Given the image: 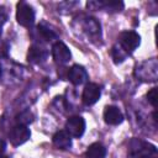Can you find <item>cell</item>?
<instances>
[{
    "instance_id": "6da1fadb",
    "label": "cell",
    "mask_w": 158,
    "mask_h": 158,
    "mask_svg": "<svg viewBox=\"0 0 158 158\" xmlns=\"http://www.w3.org/2000/svg\"><path fill=\"white\" fill-rule=\"evenodd\" d=\"M16 20L21 26H25V27L31 26L35 21L33 9L23 1L19 2L17 4V11H16Z\"/></svg>"
},
{
    "instance_id": "7a4b0ae2",
    "label": "cell",
    "mask_w": 158,
    "mask_h": 158,
    "mask_svg": "<svg viewBox=\"0 0 158 158\" xmlns=\"http://www.w3.org/2000/svg\"><path fill=\"white\" fill-rule=\"evenodd\" d=\"M31 137V132L26 125H16L9 132V138L12 146H21Z\"/></svg>"
},
{
    "instance_id": "3957f363",
    "label": "cell",
    "mask_w": 158,
    "mask_h": 158,
    "mask_svg": "<svg viewBox=\"0 0 158 158\" xmlns=\"http://www.w3.org/2000/svg\"><path fill=\"white\" fill-rule=\"evenodd\" d=\"M120 46L128 53V52H133L141 42V37L137 32L135 31H123L120 35Z\"/></svg>"
},
{
    "instance_id": "277c9868",
    "label": "cell",
    "mask_w": 158,
    "mask_h": 158,
    "mask_svg": "<svg viewBox=\"0 0 158 158\" xmlns=\"http://www.w3.org/2000/svg\"><path fill=\"white\" fill-rule=\"evenodd\" d=\"M65 131L70 135V137H81L85 131V120L81 116H72L67 120Z\"/></svg>"
},
{
    "instance_id": "5b68a950",
    "label": "cell",
    "mask_w": 158,
    "mask_h": 158,
    "mask_svg": "<svg viewBox=\"0 0 158 158\" xmlns=\"http://www.w3.org/2000/svg\"><path fill=\"white\" fill-rule=\"evenodd\" d=\"M100 95H101V90H100V86L95 83H89L85 85L84 90H83V102L88 106L90 105H94L99 99H100Z\"/></svg>"
},
{
    "instance_id": "8992f818",
    "label": "cell",
    "mask_w": 158,
    "mask_h": 158,
    "mask_svg": "<svg viewBox=\"0 0 158 158\" xmlns=\"http://www.w3.org/2000/svg\"><path fill=\"white\" fill-rule=\"evenodd\" d=\"M52 56H53V59L56 63H59V64H64L67 62H69L72 54H70V51L69 48L60 41L56 42L52 47Z\"/></svg>"
},
{
    "instance_id": "52a82bcc",
    "label": "cell",
    "mask_w": 158,
    "mask_h": 158,
    "mask_svg": "<svg viewBox=\"0 0 158 158\" xmlns=\"http://www.w3.org/2000/svg\"><path fill=\"white\" fill-rule=\"evenodd\" d=\"M137 147H132L130 157L131 158H156V148L153 146L142 143V142H136Z\"/></svg>"
},
{
    "instance_id": "ba28073f",
    "label": "cell",
    "mask_w": 158,
    "mask_h": 158,
    "mask_svg": "<svg viewBox=\"0 0 158 158\" xmlns=\"http://www.w3.org/2000/svg\"><path fill=\"white\" fill-rule=\"evenodd\" d=\"M68 78L69 80L74 84V85H81L83 83L86 81L88 79V73L86 70L81 67V65H73L70 69H69V73H68Z\"/></svg>"
},
{
    "instance_id": "9c48e42d",
    "label": "cell",
    "mask_w": 158,
    "mask_h": 158,
    "mask_svg": "<svg viewBox=\"0 0 158 158\" xmlns=\"http://www.w3.org/2000/svg\"><path fill=\"white\" fill-rule=\"evenodd\" d=\"M104 120L109 125H118L122 122L123 116L116 106H106L104 110Z\"/></svg>"
},
{
    "instance_id": "30bf717a",
    "label": "cell",
    "mask_w": 158,
    "mask_h": 158,
    "mask_svg": "<svg viewBox=\"0 0 158 158\" xmlns=\"http://www.w3.org/2000/svg\"><path fill=\"white\" fill-rule=\"evenodd\" d=\"M53 143L59 149H68L72 146V137L67 131H58L53 136Z\"/></svg>"
},
{
    "instance_id": "8fae6325",
    "label": "cell",
    "mask_w": 158,
    "mask_h": 158,
    "mask_svg": "<svg viewBox=\"0 0 158 158\" xmlns=\"http://www.w3.org/2000/svg\"><path fill=\"white\" fill-rule=\"evenodd\" d=\"M91 6L102 7L104 10L110 11V12H117L123 9V2H121V1H99V2L91 1V2H88V7H91Z\"/></svg>"
},
{
    "instance_id": "7c38bea8",
    "label": "cell",
    "mask_w": 158,
    "mask_h": 158,
    "mask_svg": "<svg viewBox=\"0 0 158 158\" xmlns=\"http://www.w3.org/2000/svg\"><path fill=\"white\" fill-rule=\"evenodd\" d=\"M85 154H86V158H105L106 148L101 143L96 142V143H93L88 147Z\"/></svg>"
},
{
    "instance_id": "4fadbf2b",
    "label": "cell",
    "mask_w": 158,
    "mask_h": 158,
    "mask_svg": "<svg viewBox=\"0 0 158 158\" xmlns=\"http://www.w3.org/2000/svg\"><path fill=\"white\" fill-rule=\"evenodd\" d=\"M46 56H47V53L44 49L32 46L28 51L27 58H28V62H31V63H41L43 59H46Z\"/></svg>"
},
{
    "instance_id": "5bb4252c",
    "label": "cell",
    "mask_w": 158,
    "mask_h": 158,
    "mask_svg": "<svg viewBox=\"0 0 158 158\" xmlns=\"http://www.w3.org/2000/svg\"><path fill=\"white\" fill-rule=\"evenodd\" d=\"M112 57L115 63H121L122 60H125V58L127 57V52L121 47V46H115L112 48Z\"/></svg>"
},
{
    "instance_id": "9a60e30c",
    "label": "cell",
    "mask_w": 158,
    "mask_h": 158,
    "mask_svg": "<svg viewBox=\"0 0 158 158\" xmlns=\"http://www.w3.org/2000/svg\"><path fill=\"white\" fill-rule=\"evenodd\" d=\"M85 30L89 32V33H100V23L95 20V19H86V22H85Z\"/></svg>"
},
{
    "instance_id": "2e32d148",
    "label": "cell",
    "mask_w": 158,
    "mask_h": 158,
    "mask_svg": "<svg viewBox=\"0 0 158 158\" xmlns=\"http://www.w3.org/2000/svg\"><path fill=\"white\" fill-rule=\"evenodd\" d=\"M147 100L152 106H157V100H158V95H157V88H152L148 93H147Z\"/></svg>"
},
{
    "instance_id": "e0dca14e",
    "label": "cell",
    "mask_w": 158,
    "mask_h": 158,
    "mask_svg": "<svg viewBox=\"0 0 158 158\" xmlns=\"http://www.w3.org/2000/svg\"><path fill=\"white\" fill-rule=\"evenodd\" d=\"M38 32L47 40V41H49V40H52V38H54L56 37V35L51 31V30H48V28H44L43 26H38Z\"/></svg>"
},
{
    "instance_id": "ac0fdd59",
    "label": "cell",
    "mask_w": 158,
    "mask_h": 158,
    "mask_svg": "<svg viewBox=\"0 0 158 158\" xmlns=\"http://www.w3.org/2000/svg\"><path fill=\"white\" fill-rule=\"evenodd\" d=\"M5 21H6V11L4 7H0V27Z\"/></svg>"
},
{
    "instance_id": "d6986e66",
    "label": "cell",
    "mask_w": 158,
    "mask_h": 158,
    "mask_svg": "<svg viewBox=\"0 0 158 158\" xmlns=\"http://www.w3.org/2000/svg\"><path fill=\"white\" fill-rule=\"evenodd\" d=\"M5 148H6L5 142H4L2 139H0V157H1V156H2V153L5 152Z\"/></svg>"
},
{
    "instance_id": "ffe728a7",
    "label": "cell",
    "mask_w": 158,
    "mask_h": 158,
    "mask_svg": "<svg viewBox=\"0 0 158 158\" xmlns=\"http://www.w3.org/2000/svg\"><path fill=\"white\" fill-rule=\"evenodd\" d=\"M0 75H1V67H0Z\"/></svg>"
},
{
    "instance_id": "44dd1931",
    "label": "cell",
    "mask_w": 158,
    "mask_h": 158,
    "mask_svg": "<svg viewBox=\"0 0 158 158\" xmlns=\"http://www.w3.org/2000/svg\"><path fill=\"white\" fill-rule=\"evenodd\" d=\"M0 28H1V27H0ZM0 35H1V30H0Z\"/></svg>"
},
{
    "instance_id": "7402d4cb",
    "label": "cell",
    "mask_w": 158,
    "mask_h": 158,
    "mask_svg": "<svg viewBox=\"0 0 158 158\" xmlns=\"http://www.w3.org/2000/svg\"><path fill=\"white\" fill-rule=\"evenodd\" d=\"M0 158H6V157H0Z\"/></svg>"
}]
</instances>
